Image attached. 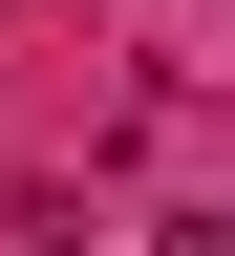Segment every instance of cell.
Here are the masks:
<instances>
[{
    "label": "cell",
    "instance_id": "obj_1",
    "mask_svg": "<svg viewBox=\"0 0 235 256\" xmlns=\"http://www.w3.org/2000/svg\"><path fill=\"white\" fill-rule=\"evenodd\" d=\"M171 256H235V192H192V214H171Z\"/></svg>",
    "mask_w": 235,
    "mask_h": 256
}]
</instances>
